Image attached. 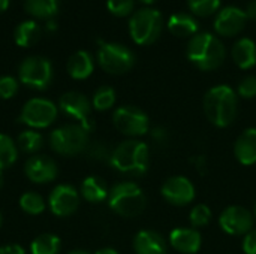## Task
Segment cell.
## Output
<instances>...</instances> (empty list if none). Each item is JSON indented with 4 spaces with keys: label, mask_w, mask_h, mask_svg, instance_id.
<instances>
[{
    "label": "cell",
    "mask_w": 256,
    "mask_h": 254,
    "mask_svg": "<svg viewBox=\"0 0 256 254\" xmlns=\"http://www.w3.org/2000/svg\"><path fill=\"white\" fill-rule=\"evenodd\" d=\"M238 111L236 91L228 85H216L204 96V112L216 127H228L234 123Z\"/></svg>",
    "instance_id": "6da1fadb"
},
{
    "label": "cell",
    "mask_w": 256,
    "mask_h": 254,
    "mask_svg": "<svg viewBox=\"0 0 256 254\" xmlns=\"http://www.w3.org/2000/svg\"><path fill=\"white\" fill-rule=\"evenodd\" d=\"M188 58L201 70H214L225 61V46L212 33H196L186 49Z\"/></svg>",
    "instance_id": "7a4b0ae2"
},
{
    "label": "cell",
    "mask_w": 256,
    "mask_h": 254,
    "mask_svg": "<svg viewBox=\"0 0 256 254\" xmlns=\"http://www.w3.org/2000/svg\"><path fill=\"white\" fill-rule=\"evenodd\" d=\"M110 165L122 174L142 175L148 169V145L136 139H128L112 150Z\"/></svg>",
    "instance_id": "3957f363"
},
{
    "label": "cell",
    "mask_w": 256,
    "mask_h": 254,
    "mask_svg": "<svg viewBox=\"0 0 256 254\" xmlns=\"http://www.w3.org/2000/svg\"><path fill=\"white\" fill-rule=\"evenodd\" d=\"M108 205L110 208L126 219H132L140 216L147 205V198L142 189L130 181L116 184L108 195Z\"/></svg>",
    "instance_id": "277c9868"
},
{
    "label": "cell",
    "mask_w": 256,
    "mask_h": 254,
    "mask_svg": "<svg viewBox=\"0 0 256 254\" xmlns=\"http://www.w3.org/2000/svg\"><path fill=\"white\" fill-rule=\"evenodd\" d=\"M88 133L81 124H66L51 132L50 147L54 153L66 157L78 156L84 153L90 144Z\"/></svg>",
    "instance_id": "5b68a950"
},
{
    "label": "cell",
    "mask_w": 256,
    "mask_h": 254,
    "mask_svg": "<svg viewBox=\"0 0 256 254\" xmlns=\"http://www.w3.org/2000/svg\"><path fill=\"white\" fill-rule=\"evenodd\" d=\"M162 13L153 7H142L129 19L130 37L138 45H150L156 42L162 33Z\"/></svg>",
    "instance_id": "8992f818"
},
{
    "label": "cell",
    "mask_w": 256,
    "mask_h": 254,
    "mask_svg": "<svg viewBox=\"0 0 256 254\" xmlns=\"http://www.w3.org/2000/svg\"><path fill=\"white\" fill-rule=\"evenodd\" d=\"M98 63L105 72L111 75H122L134 67L135 55L122 43L100 42L98 49Z\"/></svg>",
    "instance_id": "52a82bcc"
},
{
    "label": "cell",
    "mask_w": 256,
    "mask_h": 254,
    "mask_svg": "<svg viewBox=\"0 0 256 254\" xmlns=\"http://www.w3.org/2000/svg\"><path fill=\"white\" fill-rule=\"evenodd\" d=\"M52 64L48 58L32 55L22 60L18 67V78L20 81L33 90H45L50 87L52 81Z\"/></svg>",
    "instance_id": "ba28073f"
},
{
    "label": "cell",
    "mask_w": 256,
    "mask_h": 254,
    "mask_svg": "<svg viewBox=\"0 0 256 254\" xmlns=\"http://www.w3.org/2000/svg\"><path fill=\"white\" fill-rule=\"evenodd\" d=\"M57 112L58 109L56 103H52L48 99L34 97L24 103L20 114V121L33 130L46 129L56 121Z\"/></svg>",
    "instance_id": "9c48e42d"
},
{
    "label": "cell",
    "mask_w": 256,
    "mask_h": 254,
    "mask_svg": "<svg viewBox=\"0 0 256 254\" xmlns=\"http://www.w3.org/2000/svg\"><path fill=\"white\" fill-rule=\"evenodd\" d=\"M114 127L130 138L142 136L148 132V115L136 106H120L112 114Z\"/></svg>",
    "instance_id": "30bf717a"
},
{
    "label": "cell",
    "mask_w": 256,
    "mask_h": 254,
    "mask_svg": "<svg viewBox=\"0 0 256 254\" xmlns=\"http://www.w3.org/2000/svg\"><path fill=\"white\" fill-rule=\"evenodd\" d=\"M58 108L63 114H66L68 117L78 121V124H81L87 132H90L93 129V121L90 117L92 103L88 102V99L84 94H81L78 91L64 93L58 100Z\"/></svg>",
    "instance_id": "8fae6325"
},
{
    "label": "cell",
    "mask_w": 256,
    "mask_h": 254,
    "mask_svg": "<svg viewBox=\"0 0 256 254\" xmlns=\"http://www.w3.org/2000/svg\"><path fill=\"white\" fill-rule=\"evenodd\" d=\"M219 225L228 235H246L254 229V216L249 210L238 205H232L220 214Z\"/></svg>",
    "instance_id": "7c38bea8"
},
{
    "label": "cell",
    "mask_w": 256,
    "mask_h": 254,
    "mask_svg": "<svg viewBox=\"0 0 256 254\" xmlns=\"http://www.w3.org/2000/svg\"><path fill=\"white\" fill-rule=\"evenodd\" d=\"M80 193L68 184L57 186L48 198V207L57 217H68L78 210Z\"/></svg>",
    "instance_id": "4fadbf2b"
},
{
    "label": "cell",
    "mask_w": 256,
    "mask_h": 254,
    "mask_svg": "<svg viewBox=\"0 0 256 254\" xmlns=\"http://www.w3.org/2000/svg\"><path fill=\"white\" fill-rule=\"evenodd\" d=\"M162 196L176 207H183L195 199V187L186 177H171L162 186Z\"/></svg>",
    "instance_id": "5bb4252c"
},
{
    "label": "cell",
    "mask_w": 256,
    "mask_h": 254,
    "mask_svg": "<svg viewBox=\"0 0 256 254\" xmlns=\"http://www.w3.org/2000/svg\"><path fill=\"white\" fill-rule=\"evenodd\" d=\"M246 10L237 6H226L218 13L214 19V30L226 37L237 36L246 27Z\"/></svg>",
    "instance_id": "9a60e30c"
},
{
    "label": "cell",
    "mask_w": 256,
    "mask_h": 254,
    "mask_svg": "<svg viewBox=\"0 0 256 254\" xmlns=\"http://www.w3.org/2000/svg\"><path fill=\"white\" fill-rule=\"evenodd\" d=\"M26 177L34 184H46L57 178L58 168L56 162L46 156H33L24 165Z\"/></svg>",
    "instance_id": "2e32d148"
},
{
    "label": "cell",
    "mask_w": 256,
    "mask_h": 254,
    "mask_svg": "<svg viewBox=\"0 0 256 254\" xmlns=\"http://www.w3.org/2000/svg\"><path fill=\"white\" fill-rule=\"evenodd\" d=\"M201 234L196 229L177 228L170 234V244L174 250L183 254H195L201 249Z\"/></svg>",
    "instance_id": "e0dca14e"
},
{
    "label": "cell",
    "mask_w": 256,
    "mask_h": 254,
    "mask_svg": "<svg viewBox=\"0 0 256 254\" xmlns=\"http://www.w3.org/2000/svg\"><path fill=\"white\" fill-rule=\"evenodd\" d=\"M134 250L136 254H166L165 240L154 231H141L134 238Z\"/></svg>",
    "instance_id": "ac0fdd59"
},
{
    "label": "cell",
    "mask_w": 256,
    "mask_h": 254,
    "mask_svg": "<svg viewBox=\"0 0 256 254\" xmlns=\"http://www.w3.org/2000/svg\"><path fill=\"white\" fill-rule=\"evenodd\" d=\"M234 154L237 157V160L244 165V166H250L256 163V129L250 127L246 129L238 139L236 141L234 145Z\"/></svg>",
    "instance_id": "d6986e66"
},
{
    "label": "cell",
    "mask_w": 256,
    "mask_h": 254,
    "mask_svg": "<svg viewBox=\"0 0 256 254\" xmlns=\"http://www.w3.org/2000/svg\"><path fill=\"white\" fill-rule=\"evenodd\" d=\"M200 28L198 21L195 19L194 15L184 13V12H177L170 16L168 19V30L178 37H189L195 36Z\"/></svg>",
    "instance_id": "ffe728a7"
},
{
    "label": "cell",
    "mask_w": 256,
    "mask_h": 254,
    "mask_svg": "<svg viewBox=\"0 0 256 254\" xmlns=\"http://www.w3.org/2000/svg\"><path fill=\"white\" fill-rule=\"evenodd\" d=\"M66 67H68V73L74 79L81 81V79L88 78L93 73L94 63H93V58H92L90 52H87V51H76L68 60V66Z\"/></svg>",
    "instance_id": "44dd1931"
},
{
    "label": "cell",
    "mask_w": 256,
    "mask_h": 254,
    "mask_svg": "<svg viewBox=\"0 0 256 254\" xmlns=\"http://www.w3.org/2000/svg\"><path fill=\"white\" fill-rule=\"evenodd\" d=\"M231 54L234 63L240 69H250L256 64V43L249 37L237 40L232 46Z\"/></svg>",
    "instance_id": "7402d4cb"
},
{
    "label": "cell",
    "mask_w": 256,
    "mask_h": 254,
    "mask_svg": "<svg viewBox=\"0 0 256 254\" xmlns=\"http://www.w3.org/2000/svg\"><path fill=\"white\" fill-rule=\"evenodd\" d=\"M81 195L90 204H99L108 199L110 190L105 181L99 177H87L81 184Z\"/></svg>",
    "instance_id": "603a6c76"
},
{
    "label": "cell",
    "mask_w": 256,
    "mask_h": 254,
    "mask_svg": "<svg viewBox=\"0 0 256 254\" xmlns=\"http://www.w3.org/2000/svg\"><path fill=\"white\" fill-rule=\"evenodd\" d=\"M40 27L38 22H34L33 19H27V21H22L16 25L15 31H14V39H15V43L18 46H22V48H28V46H33L34 43L39 42L40 39Z\"/></svg>",
    "instance_id": "cb8c5ba5"
},
{
    "label": "cell",
    "mask_w": 256,
    "mask_h": 254,
    "mask_svg": "<svg viewBox=\"0 0 256 254\" xmlns=\"http://www.w3.org/2000/svg\"><path fill=\"white\" fill-rule=\"evenodd\" d=\"M24 7L28 15L42 19H52L60 7V0H26Z\"/></svg>",
    "instance_id": "d4e9b609"
},
{
    "label": "cell",
    "mask_w": 256,
    "mask_h": 254,
    "mask_svg": "<svg viewBox=\"0 0 256 254\" xmlns=\"http://www.w3.org/2000/svg\"><path fill=\"white\" fill-rule=\"evenodd\" d=\"M60 238L52 234H42L36 237L30 244L32 254H58Z\"/></svg>",
    "instance_id": "484cf974"
},
{
    "label": "cell",
    "mask_w": 256,
    "mask_h": 254,
    "mask_svg": "<svg viewBox=\"0 0 256 254\" xmlns=\"http://www.w3.org/2000/svg\"><path fill=\"white\" fill-rule=\"evenodd\" d=\"M44 145V136L33 130V129H28V130H24L18 135V139H16V147L20 151L26 153V154H34L38 153Z\"/></svg>",
    "instance_id": "4316f807"
},
{
    "label": "cell",
    "mask_w": 256,
    "mask_h": 254,
    "mask_svg": "<svg viewBox=\"0 0 256 254\" xmlns=\"http://www.w3.org/2000/svg\"><path fill=\"white\" fill-rule=\"evenodd\" d=\"M18 159V147L14 139L4 133H0V171L10 168Z\"/></svg>",
    "instance_id": "83f0119b"
},
{
    "label": "cell",
    "mask_w": 256,
    "mask_h": 254,
    "mask_svg": "<svg viewBox=\"0 0 256 254\" xmlns=\"http://www.w3.org/2000/svg\"><path fill=\"white\" fill-rule=\"evenodd\" d=\"M20 208L30 216H39L45 211L46 204L44 198L34 192H27L20 198Z\"/></svg>",
    "instance_id": "f1b7e54d"
},
{
    "label": "cell",
    "mask_w": 256,
    "mask_h": 254,
    "mask_svg": "<svg viewBox=\"0 0 256 254\" xmlns=\"http://www.w3.org/2000/svg\"><path fill=\"white\" fill-rule=\"evenodd\" d=\"M114 103H116V91H114V88H111L108 85H102L94 91L92 106L96 111H108V109H111L114 106Z\"/></svg>",
    "instance_id": "f546056e"
},
{
    "label": "cell",
    "mask_w": 256,
    "mask_h": 254,
    "mask_svg": "<svg viewBox=\"0 0 256 254\" xmlns=\"http://www.w3.org/2000/svg\"><path fill=\"white\" fill-rule=\"evenodd\" d=\"M222 0H188V7L195 16H210L219 10Z\"/></svg>",
    "instance_id": "4dcf8cb0"
},
{
    "label": "cell",
    "mask_w": 256,
    "mask_h": 254,
    "mask_svg": "<svg viewBox=\"0 0 256 254\" xmlns=\"http://www.w3.org/2000/svg\"><path fill=\"white\" fill-rule=\"evenodd\" d=\"M189 220H190V225L194 226V229L196 228H202L206 225L210 223L212 220V211L207 205L204 204H200V205H195L190 211V216H189Z\"/></svg>",
    "instance_id": "1f68e13d"
},
{
    "label": "cell",
    "mask_w": 256,
    "mask_h": 254,
    "mask_svg": "<svg viewBox=\"0 0 256 254\" xmlns=\"http://www.w3.org/2000/svg\"><path fill=\"white\" fill-rule=\"evenodd\" d=\"M86 151H87L90 159L98 160V162H110L111 154H112V150H110V147L105 142H100V141L88 144Z\"/></svg>",
    "instance_id": "d6a6232c"
},
{
    "label": "cell",
    "mask_w": 256,
    "mask_h": 254,
    "mask_svg": "<svg viewBox=\"0 0 256 254\" xmlns=\"http://www.w3.org/2000/svg\"><path fill=\"white\" fill-rule=\"evenodd\" d=\"M134 0H108L106 7L116 16H128L134 10Z\"/></svg>",
    "instance_id": "836d02e7"
},
{
    "label": "cell",
    "mask_w": 256,
    "mask_h": 254,
    "mask_svg": "<svg viewBox=\"0 0 256 254\" xmlns=\"http://www.w3.org/2000/svg\"><path fill=\"white\" fill-rule=\"evenodd\" d=\"M18 81L14 76H0V99L8 100L12 99L16 93H18Z\"/></svg>",
    "instance_id": "e575fe53"
},
{
    "label": "cell",
    "mask_w": 256,
    "mask_h": 254,
    "mask_svg": "<svg viewBox=\"0 0 256 254\" xmlns=\"http://www.w3.org/2000/svg\"><path fill=\"white\" fill-rule=\"evenodd\" d=\"M238 94L244 99H252L256 96V76H248L238 84Z\"/></svg>",
    "instance_id": "d590c367"
},
{
    "label": "cell",
    "mask_w": 256,
    "mask_h": 254,
    "mask_svg": "<svg viewBox=\"0 0 256 254\" xmlns=\"http://www.w3.org/2000/svg\"><path fill=\"white\" fill-rule=\"evenodd\" d=\"M243 250L246 254H256V229L246 234L243 241Z\"/></svg>",
    "instance_id": "8d00e7d4"
},
{
    "label": "cell",
    "mask_w": 256,
    "mask_h": 254,
    "mask_svg": "<svg viewBox=\"0 0 256 254\" xmlns=\"http://www.w3.org/2000/svg\"><path fill=\"white\" fill-rule=\"evenodd\" d=\"M0 254H26V250L20 244H6L0 247Z\"/></svg>",
    "instance_id": "74e56055"
},
{
    "label": "cell",
    "mask_w": 256,
    "mask_h": 254,
    "mask_svg": "<svg viewBox=\"0 0 256 254\" xmlns=\"http://www.w3.org/2000/svg\"><path fill=\"white\" fill-rule=\"evenodd\" d=\"M166 132L164 130V129H160V127H158V129H154L153 130V138L158 141V142H160V144H164L165 141H166Z\"/></svg>",
    "instance_id": "f35d334b"
},
{
    "label": "cell",
    "mask_w": 256,
    "mask_h": 254,
    "mask_svg": "<svg viewBox=\"0 0 256 254\" xmlns=\"http://www.w3.org/2000/svg\"><path fill=\"white\" fill-rule=\"evenodd\" d=\"M246 15H248V19H254L256 21V0L250 1L248 9H246Z\"/></svg>",
    "instance_id": "ab89813d"
},
{
    "label": "cell",
    "mask_w": 256,
    "mask_h": 254,
    "mask_svg": "<svg viewBox=\"0 0 256 254\" xmlns=\"http://www.w3.org/2000/svg\"><path fill=\"white\" fill-rule=\"evenodd\" d=\"M45 27H46V30H48V31H54V30L57 28V24L54 22V19H48Z\"/></svg>",
    "instance_id": "60d3db41"
},
{
    "label": "cell",
    "mask_w": 256,
    "mask_h": 254,
    "mask_svg": "<svg viewBox=\"0 0 256 254\" xmlns=\"http://www.w3.org/2000/svg\"><path fill=\"white\" fill-rule=\"evenodd\" d=\"M94 254H118L114 249H100V250H98Z\"/></svg>",
    "instance_id": "b9f144b4"
},
{
    "label": "cell",
    "mask_w": 256,
    "mask_h": 254,
    "mask_svg": "<svg viewBox=\"0 0 256 254\" xmlns=\"http://www.w3.org/2000/svg\"><path fill=\"white\" fill-rule=\"evenodd\" d=\"M9 3H10V0H0V13L8 9Z\"/></svg>",
    "instance_id": "7bdbcfd3"
},
{
    "label": "cell",
    "mask_w": 256,
    "mask_h": 254,
    "mask_svg": "<svg viewBox=\"0 0 256 254\" xmlns=\"http://www.w3.org/2000/svg\"><path fill=\"white\" fill-rule=\"evenodd\" d=\"M138 1H141V3H144V4H153V3L158 1V0H138Z\"/></svg>",
    "instance_id": "ee69618b"
},
{
    "label": "cell",
    "mask_w": 256,
    "mask_h": 254,
    "mask_svg": "<svg viewBox=\"0 0 256 254\" xmlns=\"http://www.w3.org/2000/svg\"><path fill=\"white\" fill-rule=\"evenodd\" d=\"M68 254H88L87 252H84V250H74V252H70V253Z\"/></svg>",
    "instance_id": "f6af8a7d"
},
{
    "label": "cell",
    "mask_w": 256,
    "mask_h": 254,
    "mask_svg": "<svg viewBox=\"0 0 256 254\" xmlns=\"http://www.w3.org/2000/svg\"><path fill=\"white\" fill-rule=\"evenodd\" d=\"M3 180H4V178H3V172L0 171V189H2V186H3Z\"/></svg>",
    "instance_id": "bcb514c9"
},
{
    "label": "cell",
    "mask_w": 256,
    "mask_h": 254,
    "mask_svg": "<svg viewBox=\"0 0 256 254\" xmlns=\"http://www.w3.org/2000/svg\"><path fill=\"white\" fill-rule=\"evenodd\" d=\"M0 226H2V214H0Z\"/></svg>",
    "instance_id": "7dc6e473"
},
{
    "label": "cell",
    "mask_w": 256,
    "mask_h": 254,
    "mask_svg": "<svg viewBox=\"0 0 256 254\" xmlns=\"http://www.w3.org/2000/svg\"><path fill=\"white\" fill-rule=\"evenodd\" d=\"M255 214H256V207H255Z\"/></svg>",
    "instance_id": "c3c4849f"
}]
</instances>
